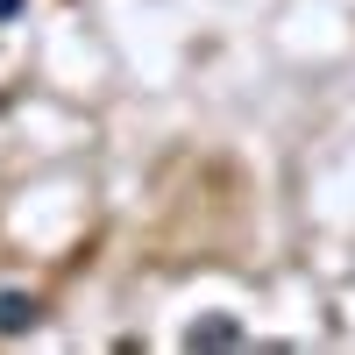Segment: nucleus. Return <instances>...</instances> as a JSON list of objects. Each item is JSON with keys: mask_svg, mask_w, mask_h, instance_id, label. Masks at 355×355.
<instances>
[{"mask_svg": "<svg viewBox=\"0 0 355 355\" xmlns=\"http://www.w3.org/2000/svg\"><path fill=\"white\" fill-rule=\"evenodd\" d=\"M185 348H242V320H199Z\"/></svg>", "mask_w": 355, "mask_h": 355, "instance_id": "obj_2", "label": "nucleus"}, {"mask_svg": "<svg viewBox=\"0 0 355 355\" xmlns=\"http://www.w3.org/2000/svg\"><path fill=\"white\" fill-rule=\"evenodd\" d=\"M36 320H43V306L28 291H0V334H28Z\"/></svg>", "mask_w": 355, "mask_h": 355, "instance_id": "obj_1", "label": "nucleus"}]
</instances>
